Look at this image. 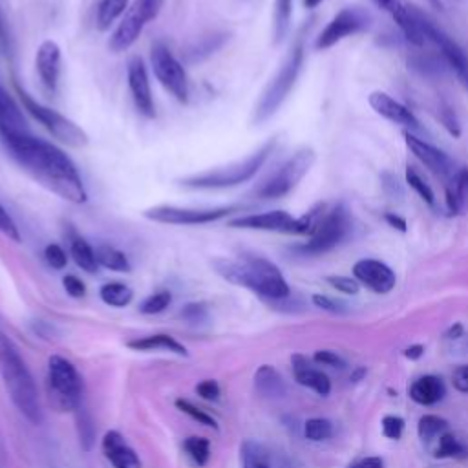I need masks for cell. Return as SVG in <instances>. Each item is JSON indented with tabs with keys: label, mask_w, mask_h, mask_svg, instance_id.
Here are the masks:
<instances>
[{
	"label": "cell",
	"mask_w": 468,
	"mask_h": 468,
	"mask_svg": "<svg viewBox=\"0 0 468 468\" xmlns=\"http://www.w3.org/2000/svg\"><path fill=\"white\" fill-rule=\"evenodd\" d=\"M11 155L37 181L71 203L86 201V188L73 161L55 144L29 132H2Z\"/></svg>",
	"instance_id": "obj_1"
},
{
	"label": "cell",
	"mask_w": 468,
	"mask_h": 468,
	"mask_svg": "<svg viewBox=\"0 0 468 468\" xmlns=\"http://www.w3.org/2000/svg\"><path fill=\"white\" fill-rule=\"evenodd\" d=\"M212 265L223 280L245 287L267 300H283L291 294L282 271L267 258L243 254L238 258H218Z\"/></svg>",
	"instance_id": "obj_2"
},
{
	"label": "cell",
	"mask_w": 468,
	"mask_h": 468,
	"mask_svg": "<svg viewBox=\"0 0 468 468\" xmlns=\"http://www.w3.org/2000/svg\"><path fill=\"white\" fill-rule=\"evenodd\" d=\"M0 377L15 408L31 422H42V408L33 375L15 342L0 329Z\"/></svg>",
	"instance_id": "obj_3"
},
{
	"label": "cell",
	"mask_w": 468,
	"mask_h": 468,
	"mask_svg": "<svg viewBox=\"0 0 468 468\" xmlns=\"http://www.w3.org/2000/svg\"><path fill=\"white\" fill-rule=\"evenodd\" d=\"M272 148H274V141H269L260 150L245 157L243 161H236L221 168L188 176L181 183L188 188H229V186L241 185L256 176V172L263 166V163L271 155Z\"/></svg>",
	"instance_id": "obj_4"
},
{
	"label": "cell",
	"mask_w": 468,
	"mask_h": 468,
	"mask_svg": "<svg viewBox=\"0 0 468 468\" xmlns=\"http://www.w3.org/2000/svg\"><path fill=\"white\" fill-rule=\"evenodd\" d=\"M48 395L58 411H75L82 404L84 382L77 367L60 355L48 360Z\"/></svg>",
	"instance_id": "obj_5"
},
{
	"label": "cell",
	"mask_w": 468,
	"mask_h": 468,
	"mask_svg": "<svg viewBox=\"0 0 468 468\" xmlns=\"http://www.w3.org/2000/svg\"><path fill=\"white\" fill-rule=\"evenodd\" d=\"M302 62H303V44H302V40H298L291 48L289 55L285 57V60L280 66V69L276 71V75L271 79L267 88L261 91V97L254 108L256 122L269 119L282 106V102L287 99L289 91L292 90V86L300 75Z\"/></svg>",
	"instance_id": "obj_6"
},
{
	"label": "cell",
	"mask_w": 468,
	"mask_h": 468,
	"mask_svg": "<svg viewBox=\"0 0 468 468\" xmlns=\"http://www.w3.org/2000/svg\"><path fill=\"white\" fill-rule=\"evenodd\" d=\"M324 205L314 207L302 218H292L285 210H269L260 214H247L229 221V227L249 230H271L283 234H311L322 218Z\"/></svg>",
	"instance_id": "obj_7"
},
{
	"label": "cell",
	"mask_w": 468,
	"mask_h": 468,
	"mask_svg": "<svg viewBox=\"0 0 468 468\" xmlns=\"http://www.w3.org/2000/svg\"><path fill=\"white\" fill-rule=\"evenodd\" d=\"M314 163V152L311 148H302L294 152L269 179H265L254 194L261 199H280L287 196L309 172Z\"/></svg>",
	"instance_id": "obj_8"
},
{
	"label": "cell",
	"mask_w": 468,
	"mask_h": 468,
	"mask_svg": "<svg viewBox=\"0 0 468 468\" xmlns=\"http://www.w3.org/2000/svg\"><path fill=\"white\" fill-rule=\"evenodd\" d=\"M349 212L342 203H338L320 218L314 230L309 234V239L302 247H298V250L303 254L329 252L331 249L344 241V238L349 234Z\"/></svg>",
	"instance_id": "obj_9"
},
{
	"label": "cell",
	"mask_w": 468,
	"mask_h": 468,
	"mask_svg": "<svg viewBox=\"0 0 468 468\" xmlns=\"http://www.w3.org/2000/svg\"><path fill=\"white\" fill-rule=\"evenodd\" d=\"M18 93H20V99H22V104L24 108L55 137L58 139L60 143L71 146V148H82L88 144V135L86 132L77 126L71 119H68L66 115L58 113L57 110H51L44 104H40L38 101H35L33 97H29L26 91H22L18 88Z\"/></svg>",
	"instance_id": "obj_10"
},
{
	"label": "cell",
	"mask_w": 468,
	"mask_h": 468,
	"mask_svg": "<svg viewBox=\"0 0 468 468\" xmlns=\"http://www.w3.org/2000/svg\"><path fill=\"white\" fill-rule=\"evenodd\" d=\"M239 205H223L214 208H188V207H176V205H157L144 210V218L166 223V225H205L218 221L230 212L239 210Z\"/></svg>",
	"instance_id": "obj_11"
},
{
	"label": "cell",
	"mask_w": 468,
	"mask_h": 468,
	"mask_svg": "<svg viewBox=\"0 0 468 468\" xmlns=\"http://www.w3.org/2000/svg\"><path fill=\"white\" fill-rule=\"evenodd\" d=\"M152 68L157 77V80L163 84L166 91H170L177 101L186 102L188 99V77L181 62L172 55V51L157 42L152 46L150 53Z\"/></svg>",
	"instance_id": "obj_12"
},
{
	"label": "cell",
	"mask_w": 468,
	"mask_h": 468,
	"mask_svg": "<svg viewBox=\"0 0 468 468\" xmlns=\"http://www.w3.org/2000/svg\"><path fill=\"white\" fill-rule=\"evenodd\" d=\"M417 16H419V24L422 27L426 40H430L437 46L444 62L453 69V73L457 75L461 84L468 90V57L463 51V48L450 35H446L437 24H433V20H430L422 11L417 9Z\"/></svg>",
	"instance_id": "obj_13"
},
{
	"label": "cell",
	"mask_w": 468,
	"mask_h": 468,
	"mask_svg": "<svg viewBox=\"0 0 468 468\" xmlns=\"http://www.w3.org/2000/svg\"><path fill=\"white\" fill-rule=\"evenodd\" d=\"M369 24V15L360 7H344L340 9L329 24L318 33L314 40L316 49H329L346 37H351L362 31Z\"/></svg>",
	"instance_id": "obj_14"
},
{
	"label": "cell",
	"mask_w": 468,
	"mask_h": 468,
	"mask_svg": "<svg viewBox=\"0 0 468 468\" xmlns=\"http://www.w3.org/2000/svg\"><path fill=\"white\" fill-rule=\"evenodd\" d=\"M353 276L358 283L366 285L369 291H373L377 294L389 292L397 283V276L391 271V267L386 265L384 261L373 260V258L358 260L353 265Z\"/></svg>",
	"instance_id": "obj_15"
},
{
	"label": "cell",
	"mask_w": 468,
	"mask_h": 468,
	"mask_svg": "<svg viewBox=\"0 0 468 468\" xmlns=\"http://www.w3.org/2000/svg\"><path fill=\"white\" fill-rule=\"evenodd\" d=\"M404 141L406 146L411 150V154L435 176H452L453 174V161L437 146L430 144L428 141L413 135L410 130H404Z\"/></svg>",
	"instance_id": "obj_16"
},
{
	"label": "cell",
	"mask_w": 468,
	"mask_h": 468,
	"mask_svg": "<svg viewBox=\"0 0 468 468\" xmlns=\"http://www.w3.org/2000/svg\"><path fill=\"white\" fill-rule=\"evenodd\" d=\"M128 86L139 113L146 117H154L155 108H154L150 80H148L146 68L139 57H132L128 62Z\"/></svg>",
	"instance_id": "obj_17"
},
{
	"label": "cell",
	"mask_w": 468,
	"mask_h": 468,
	"mask_svg": "<svg viewBox=\"0 0 468 468\" xmlns=\"http://www.w3.org/2000/svg\"><path fill=\"white\" fill-rule=\"evenodd\" d=\"M369 106L384 119H388L393 124H400L406 130H415L419 128V119L413 115L411 110H408L402 102H399L397 99H393L389 93L386 91H371L369 97Z\"/></svg>",
	"instance_id": "obj_18"
},
{
	"label": "cell",
	"mask_w": 468,
	"mask_h": 468,
	"mask_svg": "<svg viewBox=\"0 0 468 468\" xmlns=\"http://www.w3.org/2000/svg\"><path fill=\"white\" fill-rule=\"evenodd\" d=\"M101 450H102L106 461L113 468H141L143 466L137 452L128 444L124 435L117 430H110L104 433V437L101 441Z\"/></svg>",
	"instance_id": "obj_19"
},
{
	"label": "cell",
	"mask_w": 468,
	"mask_h": 468,
	"mask_svg": "<svg viewBox=\"0 0 468 468\" xmlns=\"http://www.w3.org/2000/svg\"><path fill=\"white\" fill-rule=\"evenodd\" d=\"M37 71L48 90H55L60 77V48L55 40H44L37 49Z\"/></svg>",
	"instance_id": "obj_20"
},
{
	"label": "cell",
	"mask_w": 468,
	"mask_h": 468,
	"mask_svg": "<svg viewBox=\"0 0 468 468\" xmlns=\"http://www.w3.org/2000/svg\"><path fill=\"white\" fill-rule=\"evenodd\" d=\"M291 364H292V375L294 380L313 391H316L318 395L325 397L331 393V380L325 373H322L320 369L311 366V360L300 353L291 356Z\"/></svg>",
	"instance_id": "obj_21"
},
{
	"label": "cell",
	"mask_w": 468,
	"mask_h": 468,
	"mask_svg": "<svg viewBox=\"0 0 468 468\" xmlns=\"http://www.w3.org/2000/svg\"><path fill=\"white\" fill-rule=\"evenodd\" d=\"M144 24H146V20L143 18V15L137 11L135 5H132L128 9L126 16L115 27L113 35L110 37V49L115 53L126 51L137 40Z\"/></svg>",
	"instance_id": "obj_22"
},
{
	"label": "cell",
	"mask_w": 468,
	"mask_h": 468,
	"mask_svg": "<svg viewBox=\"0 0 468 468\" xmlns=\"http://www.w3.org/2000/svg\"><path fill=\"white\" fill-rule=\"evenodd\" d=\"M126 347H130L132 351H168L177 356H188V349L177 338L166 333L137 336L133 340H128Z\"/></svg>",
	"instance_id": "obj_23"
},
{
	"label": "cell",
	"mask_w": 468,
	"mask_h": 468,
	"mask_svg": "<svg viewBox=\"0 0 468 468\" xmlns=\"http://www.w3.org/2000/svg\"><path fill=\"white\" fill-rule=\"evenodd\" d=\"M446 395V388L444 382L435 377V375H424L420 378H417L411 386H410V397L413 402L420 404V406H431L437 404L439 400H442V397Z\"/></svg>",
	"instance_id": "obj_24"
},
{
	"label": "cell",
	"mask_w": 468,
	"mask_h": 468,
	"mask_svg": "<svg viewBox=\"0 0 468 468\" xmlns=\"http://www.w3.org/2000/svg\"><path fill=\"white\" fill-rule=\"evenodd\" d=\"M239 461L241 468H276V461L272 452L252 439H247L239 446Z\"/></svg>",
	"instance_id": "obj_25"
},
{
	"label": "cell",
	"mask_w": 468,
	"mask_h": 468,
	"mask_svg": "<svg viewBox=\"0 0 468 468\" xmlns=\"http://www.w3.org/2000/svg\"><path fill=\"white\" fill-rule=\"evenodd\" d=\"M446 210L450 216L459 214L468 207V168H461L453 174L450 185L446 186Z\"/></svg>",
	"instance_id": "obj_26"
},
{
	"label": "cell",
	"mask_w": 468,
	"mask_h": 468,
	"mask_svg": "<svg viewBox=\"0 0 468 468\" xmlns=\"http://www.w3.org/2000/svg\"><path fill=\"white\" fill-rule=\"evenodd\" d=\"M0 132H27L20 108L0 84Z\"/></svg>",
	"instance_id": "obj_27"
},
{
	"label": "cell",
	"mask_w": 468,
	"mask_h": 468,
	"mask_svg": "<svg viewBox=\"0 0 468 468\" xmlns=\"http://www.w3.org/2000/svg\"><path fill=\"white\" fill-rule=\"evenodd\" d=\"M254 388L263 397H282L285 393V382L282 375L269 364H261L256 369Z\"/></svg>",
	"instance_id": "obj_28"
},
{
	"label": "cell",
	"mask_w": 468,
	"mask_h": 468,
	"mask_svg": "<svg viewBox=\"0 0 468 468\" xmlns=\"http://www.w3.org/2000/svg\"><path fill=\"white\" fill-rule=\"evenodd\" d=\"M69 252L73 261L86 272L93 274L99 269V261L95 256V249L82 238L77 234H71L69 238Z\"/></svg>",
	"instance_id": "obj_29"
},
{
	"label": "cell",
	"mask_w": 468,
	"mask_h": 468,
	"mask_svg": "<svg viewBox=\"0 0 468 468\" xmlns=\"http://www.w3.org/2000/svg\"><path fill=\"white\" fill-rule=\"evenodd\" d=\"M95 256H97V261L99 265L110 269V271H115V272H130L132 265L126 258V254L112 245H99L95 249Z\"/></svg>",
	"instance_id": "obj_30"
},
{
	"label": "cell",
	"mask_w": 468,
	"mask_h": 468,
	"mask_svg": "<svg viewBox=\"0 0 468 468\" xmlns=\"http://www.w3.org/2000/svg\"><path fill=\"white\" fill-rule=\"evenodd\" d=\"M101 300L110 307H126L133 300V291L121 282H108L99 289Z\"/></svg>",
	"instance_id": "obj_31"
},
{
	"label": "cell",
	"mask_w": 468,
	"mask_h": 468,
	"mask_svg": "<svg viewBox=\"0 0 468 468\" xmlns=\"http://www.w3.org/2000/svg\"><path fill=\"white\" fill-rule=\"evenodd\" d=\"M183 452L196 466H207L210 459V441L207 437L190 435L183 441Z\"/></svg>",
	"instance_id": "obj_32"
},
{
	"label": "cell",
	"mask_w": 468,
	"mask_h": 468,
	"mask_svg": "<svg viewBox=\"0 0 468 468\" xmlns=\"http://www.w3.org/2000/svg\"><path fill=\"white\" fill-rule=\"evenodd\" d=\"M77 433H79V442L80 448L84 452H90L93 448L95 442V424L93 419L90 415V411L84 408V404H80L77 410Z\"/></svg>",
	"instance_id": "obj_33"
},
{
	"label": "cell",
	"mask_w": 468,
	"mask_h": 468,
	"mask_svg": "<svg viewBox=\"0 0 468 468\" xmlns=\"http://www.w3.org/2000/svg\"><path fill=\"white\" fill-rule=\"evenodd\" d=\"M128 0H101L97 7V27L108 29L126 9Z\"/></svg>",
	"instance_id": "obj_34"
},
{
	"label": "cell",
	"mask_w": 468,
	"mask_h": 468,
	"mask_svg": "<svg viewBox=\"0 0 468 468\" xmlns=\"http://www.w3.org/2000/svg\"><path fill=\"white\" fill-rule=\"evenodd\" d=\"M448 430V420L439 417V415H433V413H428V415H422L419 419V424H417V433L422 441H431L433 437H441L444 431Z\"/></svg>",
	"instance_id": "obj_35"
},
{
	"label": "cell",
	"mask_w": 468,
	"mask_h": 468,
	"mask_svg": "<svg viewBox=\"0 0 468 468\" xmlns=\"http://www.w3.org/2000/svg\"><path fill=\"white\" fill-rule=\"evenodd\" d=\"M468 450L466 446L450 431H444L441 437H439V444L435 448V457L439 459H452V457H466Z\"/></svg>",
	"instance_id": "obj_36"
},
{
	"label": "cell",
	"mask_w": 468,
	"mask_h": 468,
	"mask_svg": "<svg viewBox=\"0 0 468 468\" xmlns=\"http://www.w3.org/2000/svg\"><path fill=\"white\" fill-rule=\"evenodd\" d=\"M176 408L179 410V411H183L185 415H188L192 420H196L197 424H203V426H207V428H212V430H218L219 426H218V420L208 413V411H205V410H201L199 406H196L194 402H190L188 399H183V397H179V399H176Z\"/></svg>",
	"instance_id": "obj_37"
},
{
	"label": "cell",
	"mask_w": 468,
	"mask_h": 468,
	"mask_svg": "<svg viewBox=\"0 0 468 468\" xmlns=\"http://www.w3.org/2000/svg\"><path fill=\"white\" fill-rule=\"evenodd\" d=\"M291 13H292V0H276L274 4V40L280 42L291 22Z\"/></svg>",
	"instance_id": "obj_38"
},
{
	"label": "cell",
	"mask_w": 468,
	"mask_h": 468,
	"mask_svg": "<svg viewBox=\"0 0 468 468\" xmlns=\"http://www.w3.org/2000/svg\"><path fill=\"white\" fill-rule=\"evenodd\" d=\"M406 183L415 190V194H417L424 203H428L430 207H433V203H435V194H433L431 186L420 177V174H419V172L415 170V166H411V165L406 166Z\"/></svg>",
	"instance_id": "obj_39"
},
{
	"label": "cell",
	"mask_w": 468,
	"mask_h": 468,
	"mask_svg": "<svg viewBox=\"0 0 468 468\" xmlns=\"http://www.w3.org/2000/svg\"><path fill=\"white\" fill-rule=\"evenodd\" d=\"M303 435H305V439L314 441V442L325 441L333 435V424H331V420L322 419V417L307 419L303 424Z\"/></svg>",
	"instance_id": "obj_40"
},
{
	"label": "cell",
	"mask_w": 468,
	"mask_h": 468,
	"mask_svg": "<svg viewBox=\"0 0 468 468\" xmlns=\"http://www.w3.org/2000/svg\"><path fill=\"white\" fill-rule=\"evenodd\" d=\"M172 302V294L170 291L166 289H161V291H155L154 294L146 296L143 300V303L139 305V311L143 314H157V313H163Z\"/></svg>",
	"instance_id": "obj_41"
},
{
	"label": "cell",
	"mask_w": 468,
	"mask_h": 468,
	"mask_svg": "<svg viewBox=\"0 0 468 468\" xmlns=\"http://www.w3.org/2000/svg\"><path fill=\"white\" fill-rule=\"evenodd\" d=\"M44 258H46L48 265L53 267V269H64L66 263H68V256H66L64 249H62L60 245H57V243L46 245V249H44Z\"/></svg>",
	"instance_id": "obj_42"
},
{
	"label": "cell",
	"mask_w": 468,
	"mask_h": 468,
	"mask_svg": "<svg viewBox=\"0 0 468 468\" xmlns=\"http://www.w3.org/2000/svg\"><path fill=\"white\" fill-rule=\"evenodd\" d=\"M402 430H404V420L399 415H384L382 417V433H384V437H388L391 441H397V439H400Z\"/></svg>",
	"instance_id": "obj_43"
},
{
	"label": "cell",
	"mask_w": 468,
	"mask_h": 468,
	"mask_svg": "<svg viewBox=\"0 0 468 468\" xmlns=\"http://www.w3.org/2000/svg\"><path fill=\"white\" fill-rule=\"evenodd\" d=\"M325 280L331 287H335L336 291H340L344 294H356L360 289V283L349 276H327Z\"/></svg>",
	"instance_id": "obj_44"
},
{
	"label": "cell",
	"mask_w": 468,
	"mask_h": 468,
	"mask_svg": "<svg viewBox=\"0 0 468 468\" xmlns=\"http://www.w3.org/2000/svg\"><path fill=\"white\" fill-rule=\"evenodd\" d=\"M196 393L203 399V400H218L221 395L219 384L214 378H205L196 386Z\"/></svg>",
	"instance_id": "obj_45"
},
{
	"label": "cell",
	"mask_w": 468,
	"mask_h": 468,
	"mask_svg": "<svg viewBox=\"0 0 468 468\" xmlns=\"http://www.w3.org/2000/svg\"><path fill=\"white\" fill-rule=\"evenodd\" d=\"M0 232H4L13 241H20L18 227H16V223L13 221V218L7 214V210L2 205H0Z\"/></svg>",
	"instance_id": "obj_46"
},
{
	"label": "cell",
	"mask_w": 468,
	"mask_h": 468,
	"mask_svg": "<svg viewBox=\"0 0 468 468\" xmlns=\"http://www.w3.org/2000/svg\"><path fill=\"white\" fill-rule=\"evenodd\" d=\"M62 285L66 289V292L71 296V298H82L86 294V285L80 278H77L75 274H66L62 278Z\"/></svg>",
	"instance_id": "obj_47"
},
{
	"label": "cell",
	"mask_w": 468,
	"mask_h": 468,
	"mask_svg": "<svg viewBox=\"0 0 468 468\" xmlns=\"http://www.w3.org/2000/svg\"><path fill=\"white\" fill-rule=\"evenodd\" d=\"M133 5L137 7V11L143 15V18L146 22H150L152 18L157 16L161 5H163V0H135Z\"/></svg>",
	"instance_id": "obj_48"
},
{
	"label": "cell",
	"mask_w": 468,
	"mask_h": 468,
	"mask_svg": "<svg viewBox=\"0 0 468 468\" xmlns=\"http://www.w3.org/2000/svg\"><path fill=\"white\" fill-rule=\"evenodd\" d=\"M313 360L316 364H322V366H331V367H344L346 362L335 353V351H329V349H320L313 355Z\"/></svg>",
	"instance_id": "obj_49"
},
{
	"label": "cell",
	"mask_w": 468,
	"mask_h": 468,
	"mask_svg": "<svg viewBox=\"0 0 468 468\" xmlns=\"http://www.w3.org/2000/svg\"><path fill=\"white\" fill-rule=\"evenodd\" d=\"M181 316L188 322H201L207 316V307L201 302H194V303H186L181 311Z\"/></svg>",
	"instance_id": "obj_50"
},
{
	"label": "cell",
	"mask_w": 468,
	"mask_h": 468,
	"mask_svg": "<svg viewBox=\"0 0 468 468\" xmlns=\"http://www.w3.org/2000/svg\"><path fill=\"white\" fill-rule=\"evenodd\" d=\"M453 388L461 393H468V364H461L452 373Z\"/></svg>",
	"instance_id": "obj_51"
},
{
	"label": "cell",
	"mask_w": 468,
	"mask_h": 468,
	"mask_svg": "<svg viewBox=\"0 0 468 468\" xmlns=\"http://www.w3.org/2000/svg\"><path fill=\"white\" fill-rule=\"evenodd\" d=\"M313 303L327 313H342V307L336 300L325 296V294H313Z\"/></svg>",
	"instance_id": "obj_52"
},
{
	"label": "cell",
	"mask_w": 468,
	"mask_h": 468,
	"mask_svg": "<svg viewBox=\"0 0 468 468\" xmlns=\"http://www.w3.org/2000/svg\"><path fill=\"white\" fill-rule=\"evenodd\" d=\"M382 11H386V13H389L393 18L395 16H399L402 11H404V7H406V4L402 2V0H373Z\"/></svg>",
	"instance_id": "obj_53"
},
{
	"label": "cell",
	"mask_w": 468,
	"mask_h": 468,
	"mask_svg": "<svg viewBox=\"0 0 468 468\" xmlns=\"http://www.w3.org/2000/svg\"><path fill=\"white\" fill-rule=\"evenodd\" d=\"M349 468H384L382 457H364L349 464Z\"/></svg>",
	"instance_id": "obj_54"
},
{
	"label": "cell",
	"mask_w": 468,
	"mask_h": 468,
	"mask_svg": "<svg viewBox=\"0 0 468 468\" xmlns=\"http://www.w3.org/2000/svg\"><path fill=\"white\" fill-rule=\"evenodd\" d=\"M384 219H386L393 229H399L400 232L406 230V219H404V218H400V216H397V214H393V212H388V214L384 216Z\"/></svg>",
	"instance_id": "obj_55"
},
{
	"label": "cell",
	"mask_w": 468,
	"mask_h": 468,
	"mask_svg": "<svg viewBox=\"0 0 468 468\" xmlns=\"http://www.w3.org/2000/svg\"><path fill=\"white\" fill-rule=\"evenodd\" d=\"M422 353H424V346H420V344H413V346H410V347L404 349V356L410 358V360L420 358Z\"/></svg>",
	"instance_id": "obj_56"
},
{
	"label": "cell",
	"mask_w": 468,
	"mask_h": 468,
	"mask_svg": "<svg viewBox=\"0 0 468 468\" xmlns=\"http://www.w3.org/2000/svg\"><path fill=\"white\" fill-rule=\"evenodd\" d=\"M463 333V325L461 324H455V327H452L450 329V333H448V336L450 338H459V335Z\"/></svg>",
	"instance_id": "obj_57"
},
{
	"label": "cell",
	"mask_w": 468,
	"mask_h": 468,
	"mask_svg": "<svg viewBox=\"0 0 468 468\" xmlns=\"http://www.w3.org/2000/svg\"><path fill=\"white\" fill-rule=\"evenodd\" d=\"M322 2H324V0H303V5H305L307 9H314V7H318Z\"/></svg>",
	"instance_id": "obj_58"
},
{
	"label": "cell",
	"mask_w": 468,
	"mask_h": 468,
	"mask_svg": "<svg viewBox=\"0 0 468 468\" xmlns=\"http://www.w3.org/2000/svg\"><path fill=\"white\" fill-rule=\"evenodd\" d=\"M364 373H366V369H364V367H358V369L355 371V375H351V380H358Z\"/></svg>",
	"instance_id": "obj_59"
},
{
	"label": "cell",
	"mask_w": 468,
	"mask_h": 468,
	"mask_svg": "<svg viewBox=\"0 0 468 468\" xmlns=\"http://www.w3.org/2000/svg\"><path fill=\"white\" fill-rule=\"evenodd\" d=\"M4 42H5V37H4V26H2V20H0V51L4 48Z\"/></svg>",
	"instance_id": "obj_60"
}]
</instances>
